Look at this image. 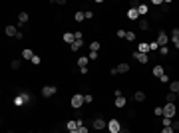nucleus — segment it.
<instances>
[{
  "label": "nucleus",
  "instance_id": "14",
  "mask_svg": "<svg viewBox=\"0 0 179 133\" xmlns=\"http://www.w3.org/2000/svg\"><path fill=\"white\" fill-rule=\"evenodd\" d=\"M34 56H36V54H34L32 50H30V48H26V50H22V58H24V60H32Z\"/></svg>",
  "mask_w": 179,
  "mask_h": 133
},
{
  "label": "nucleus",
  "instance_id": "11",
  "mask_svg": "<svg viewBox=\"0 0 179 133\" xmlns=\"http://www.w3.org/2000/svg\"><path fill=\"white\" fill-rule=\"evenodd\" d=\"M115 70H118V73H127L132 68H129V64H126V62H121V64H118L115 66Z\"/></svg>",
  "mask_w": 179,
  "mask_h": 133
},
{
  "label": "nucleus",
  "instance_id": "44",
  "mask_svg": "<svg viewBox=\"0 0 179 133\" xmlns=\"http://www.w3.org/2000/svg\"><path fill=\"white\" fill-rule=\"evenodd\" d=\"M161 133H175V131H173L171 127H163V129H161Z\"/></svg>",
  "mask_w": 179,
  "mask_h": 133
},
{
  "label": "nucleus",
  "instance_id": "20",
  "mask_svg": "<svg viewBox=\"0 0 179 133\" xmlns=\"http://www.w3.org/2000/svg\"><path fill=\"white\" fill-rule=\"evenodd\" d=\"M163 66H155L153 68V76H155V78H161V76H163Z\"/></svg>",
  "mask_w": 179,
  "mask_h": 133
},
{
  "label": "nucleus",
  "instance_id": "2",
  "mask_svg": "<svg viewBox=\"0 0 179 133\" xmlns=\"http://www.w3.org/2000/svg\"><path fill=\"white\" fill-rule=\"evenodd\" d=\"M175 113H177V105L175 103H165L163 105V117H175Z\"/></svg>",
  "mask_w": 179,
  "mask_h": 133
},
{
  "label": "nucleus",
  "instance_id": "13",
  "mask_svg": "<svg viewBox=\"0 0 179 133\" xmlns=\"http://www.w3.org/2000/svg\"><path fill=\"white\" fill-rule=\"evenodd\" d=\"M4 32H6V36H14V38H16V36H18V28L16 26H6Z\"/></svg>",
  "mask_w": 179,
  "mask_h": 133
},
{
  "label": "nucleus",
  "instance_id": "42",
  "mask_svg": "<svg viewBox=\"0 0 179 133\" xmlns=\"http://www.w3.org/2000/svg\"><path fill=\"white\" fill-rule=\"evenodd\" d=\"M149 50H159V44L157 42H151V44H149Z\"/></svg>",
  "mask_w": 179,
  "mask_h": 133
},
{
  "label": "nucleus",
  "instance_id": "48",
  "mask_svg": "<svg viewBox=\"0 0 179 133\" xmlns=\"http://www.w3.org/2000/svg\"><path fill=\"white\" fill-rule=\"evenodd\" d=\"M68 133H78V131H68Z\"/></svg>",
  "mask_w": 179,
  "mask_h": 133
},
{
  "label": "nucleus",
  "instance_id": "10",
  "mask_svg": "<svg viewBox=\"0 0 179 133\" xmlns=\"http://www.w3.org/2000/svg\"><path fill=\"white\" fill-rule=\"evenodd\" d=\"M88 64H90V58H88V56H82V58H78V68H80V70H86Z\"/></svg>",
  "mask_w": 179,
  "mask_h": 133
},
{
  "label": "nucleus",
  "instance_id": "47",
  "mask_svg": "<svg viewBox=\"0 0 179 133\" xmlns=\"http://www.w3.org/2000/svg\"><path fill=\"white\" fill-rule=\"evenodd\" d=\"M173 44H175V48H177V50H179V40H177V42H173Z\"/></svg>",
  "mask_w": 179,
  "mask_h": 133
},
{
  "label": "nucleus",
  "instance_id": "16",
  "mask_svg": "<svg viewBox=\"0 0 179 133\" xmlns=\"http://www.w3.org/2000/svg\"><path fill=\"white\" fill-rule=\"evenodd\" d=\"M137 52H141V54H147V52H149V44H147V42H141V44L137 46Z\"/></svg>",
  "mask_w": 179,
  "mask_h": 133
},
{
  "label": "nucleus",
  "instance_id": "33",
  "mask_svg": "<svg viewBox=\"0 0 179 133\" xmlns=\"http://www.w3.org/2000/svg\"><path fill=\"white\" fill-rule=\"evenodd\" d=\"M159 80H161V84H171V80H169V76H167V73H163Z\"/></svg>",
  "mask_w": 179,
  "mask_h": 133
},
{
  "label": "nucleus",
  "instance_id": "12",
  "mask_svg": "<svg viewBox=\"0 0 179 133\" xmlns=\"http://www.w3.org/2000/svg\"><path fill=\"white\" fill-rule=\"evenodd\" d=\"M62 40L66 42V44H70V46H72L74 42H76V36H74L72 32H66V34H64V36H62Z\"/></svg>",
  "mask_w": 179,
  "mask_h": 133
},
{
  "label": "nucleus",
  "instance_id": "22",
  "mask_svg": "<svg viewBox=\"0 0 179 133\" xmlns=\"http://www.w3.org/2000/svg\"><path fill=\"white\" fill-rule=\"evenodd\" d=\"M165 100H167V103H175V100H177V93L169 92V93L165 95Z\"/></svg>",
  "mask_w": 179,
  "mask_h": 133
},
{
  "label": "nucleus",
  "instance_id": "39",
  "mask_svg": "<svg viewBox=\"0 0 179 133\" xmlns=\"http://www.w3.org/2000/svg\"><path fill=\"white\" fill-rule=\"evenodd\" d=\"M161 10H163V12H169V2H165V4L161 2Z\"/></svg>",
  "mask_w": 179,
  "mask_h": 133
},
{
  "label": "nucleus",
  "instance_id": "36",
  "mask_svg": "<svg viewBox=\"0 0 179 133\" xmlns=\"http://www.w3.org/2000/svg\"><path fill=\"white\" fill-rule=\"evenodd\" d=\"M92 101H94V95H90V93L84 95V103H92Z\"/></svg>",
  "mask_w": 179,
  "mask_h": 133
},
{
  "label": "nucleus",
  "instance_id": "8",
  "mask_svg": "<svg viewBox=\"0 0 179 133\" xmlns=\"http://www.w3.org/2000/svg\"><path fill=\"white\" fill-rule=\"evenodd\" d=\"M133 58H135L139 64H147V62H149V56H147V54H141V52H135Z\"/></svg>",
  "mask_w": 179,
  "mask_h": 133
},
{
  "label": "nucleus",
  "instance_id": "27",
  "mask_svg": "<svg viewBox=\"0 0 179 133\" xmlns=\"http://www.w3.org/2000/svg\"><path fill=\"white\" fill-rule=\"evenodd\" d=\"M139 30L147 32V30H149V22H147V20H139Z\"/></svg>",
  "mask_w": 179,
  "mask_h": 133
},
{
  "label": "nucleus",
  "instance_id": "31",
  "mask_svg": "<svg viewBox=\"0 0 179 133\" xmlns=\"http://www.w3.org/2000/svg\"><path fill=\"white\" fill-rule=\"evenodd\" d=\"M30 62H32L34 66H40V64H42V58H40V56H34V58H32Z\"/></svg>",
  "mask_w": 179,
  "mask_h": 133
},
{
  "label": "nucleus",
  "instance_id": "18",
  "mask_svg": "<svg viewBox=\"0 0 179 133\" xmlns=\"http://www.w3.org/2000/svg\"><path fill=\"white\" fill-rule=\"evenodd\" d=\"M82 46H84V40H76V42L72 44V46H70V50H72V52H78V50H80Z\"/></svg>",
  "mask_w": 179,
  "mask_h": 133
},
{
  "label": "nucleus",
  "instance_id": "21",
  "mask_svg": "<svg viewBox=\"0 0 179 133\" xmlns=\"http://www.w3.org/2000/svg\"><path fill=\"white\" fill-rule=\"evenodd\" d=\"M18 22H20V26H22V24H26V22H28V12H20L18 14Z\"/></svg>",
  "mask_w": 179,
  "mask_h": 133
},
{
  "label": "nucleus",
  "instance_id": "50",
  "mask_svg": "<svg viewBox=\"0 0 179 133\" xmlns=\"http://www.w3.org/2000/svg\"><path fill=\"white\" fill-rule=\"evenodd\" d=\"M32 133H34V131H32ZM36 133H40V131H36Z\"/></svg>",
  "mask_w": 179,
  "mask_h": 133
},
{
  "label": "nucleus",
  "instance_id": "6",
  "mask_svg": "<svg viewBox=\"0 0 179 133\" xmlns=\"http://www.w3.org/2000/svg\"><path fill=\"white\" fill-rule=\"evenodd\" d=\"M56 92H58L56 86H44L42 87V97H52V95H56Z\"/></svg>",
  "mask_w": 179,
  "mask_h": 133
},
{
  "label": "nucleus",
  "instance_id": "4",
  "mask_svg": "<svg viewBox=\"0 0 179 133\" xmlns=\"http://www.w3.org/2000/svg\"><path fill=\"white\" fill-rule=\"evenodd\" d=\"M107 131H110V133H119V131H121V123H119L115 117L110 119V121H107Z\"/></svg>",
  "mask_w": 179,
  "mask_h": 133
},
{
  "label": "nucleus",
  "instance_id": "25",
  "mask_svg": "<svg viewBox=\"0 0 179 133\" xmlns=\"http://www.w3.org/2000/svg\"><path fill=\"white\" fill-rule=\"evenodd\" d=\"M133 100H135V101H143V100H145V93H143V92H135V93H133Z\"/></svg>",
  "mask_w": 179,
  "mask_h": 133
},
{
  "label": "nucleus",
  "instance_id": "35",
  "mask_svg": "<svg viewBox=\"0 0 179 133\" xmlns=\"http://www.w3.org/2000/svg\"><path fill=\"white\" fill-rule=\"evenodd\" d=\"M171 117H163V127H171Z\"/></svg>",
  "mask_w": 179,
  "mask_h": 133
},
{
  "label": "nucleus",
  "instance_id": "41",
  "mask_svg": "<svg viewBox=\"0 0 179 133\" xmlns=\"http://www.w3.org/2000/svg\"><path fill=\"white\" fill-rule=\"evenodd\" d=\"M159 54H161V56H167V54H169V50L163 46V48H159Z\"/></svg>",
  "mask_w": 179,
  "mask_h": 133
},
{
  "label": "nucleus",
  "instance_id": "23",
  "mask_svg": "<svg viewBox=\"0 0 179 133\" xmlns=\"http://www.w3.org/2000/svg\"><path fill=\"white\" fill-rule=\"evenodd\" d=\"M90 52H99V42L98 40L90 42Z\"/></svg>",
  "mask_w": 179,
  "mask_h": 133
},
{
  "label": "nucleus",
  "instance_id": "40",
  "mask_svg": "<svg viewBox=\"0 0 179 133\" xmlns=\"http://www.w3.org/2000/svg\"><path fill=\"white\" fill-rule=\"evenodd\" d=\"M153 113H155V115H163V107H155Z\"/></svg>",
  "mask_w": 179,
  "mask_h": 133
},
{
  "label": "nucleus",
  "instance_id": "45",
  "mask_svg": "<svg viewBox=\"0 0 179 133\" xmlns=\"http://www.w3.org/2000/svg\"><path fill=\"white\" fill-rule=\"evenodd\" d=\"M86 18H94V12H92V10H86Z\"/></svg>",
  "mask_w": 179,
  "mask_h": 133
},
{
  "label": "nucleus",
  "instance_id": "32",
  "mask_svg": "<svg viewBox=\"0 0 179 133\" xmlns=\"http://www.w3.org/2000/svg\"><path fill=\"white\" fill-rule=\"evenodd\" d=\"M171 129H173V131H179V119H173L171 121Z\"/></svg>",
  "mask_w": 179,
  "mask_h": 133
},
{
  "label": "nucleus",
  "instance_id": "15",
  "mask_svg": "<svg viewBox=\"0 0 179 133\" xmlns=\"http://www.w3.org/2000/svg\"><path fill=\"white\" fill-rule=\"evenodd\" d=\"M127 18H129V20H137L139 12H137V10H133V8H129V10H127Z\"/></svg>",
  "mask_w": 179,
  "mask_h": 133
},
{
  "label": "nucleus",
  "instance_id": "5",
  "mask_svg": "<svg viewBox=\"0 0 179 133\" xmlns=\"http://www.w3.org/2000/svg\"><path fill=\"white\" fill-rule=\"evenodd\" d=\"M94 129H96V131H104V129H107V121L102 119V115L96 117V119H94Z\"/></svg>",
  "mask_w": 179,
  "mask_h": 133
},
{
  "label": "nucleus",
  "instance_id": "24",
  "mask_svg": "<svg viewBox=\"0 0 179 133\" xmlns=\"http://www.w3.org/2000/svg\"><path fill=\"white\" fill-rule=\"evenodd\" d=\"M169 89H171L173 93H177V95H179V81H171V84H169Z\"/></svg>",
  "mask_w": 179,
  "mask_h": 133
},
{
  "label": "nucleus",
  "instance_id": "28",
  "mask_svg": "<svg viewBox=\"0 0 179 133\" xmlns=\"http://www.w3.org/2000/svg\"><path fill=\"white\" fill-rule=\"evenodd\" d=\"M169 40H171V42H177L179 40V28H175V30L171 32V38H169Z\"/></svg>",
  "mask_w": 179,
  "mask_h": 133
},
{
  "label": "nucleus",
  "instance_id": "1",
  "mask_svg": "<svg viewBox=\"0 0 179 133\" xmlns=\"http://www.w3.org/2000/svg\"><path fill=\"white\" fill-rule=\"evenodd\" d=\"M32 101V95L28 92H22V93H18L16 97H14V105H18V107H22V105H26V103H30Z\"/></svg>",
  "mask_w": 179,
  "mask_h": 133
},
{
  "label": "nucleus",
  "instance_id": "9",
  "mask_svg": "<svg viewBox=\"0 0 179 133\" xmlns=\"http://www.w3.org/2000/svg\"><path fill=\"white\" fill-rule=\"evenodd\" d=\"M78 125H80L78 119H70L66 123V129H68V131H78Z\"/></svg>",
  "mask_w": 179,
  "mask_h": 133
},
{
  "label": "nucleus",
  "instance_id": "26",
  "mask_svg": "<svg viewBox=\"0 0 179 133\" xmlns=\"http://www.w3.org/2000/svg\"><path fill=\"white\" fill-rule=\"evenodd\" d=\"M84 18H86V12H76L74 14V20L76 22H84Z\"/></svg>",
  "mask_w": 179,
  "mask_h": 133
},
{
  "label": "nucleus",
  "instance_id": "30",
  "mask_svg": "<svg viewBox=\"0 0 179 133\" xmlns=\"http://www.w3.org/2000/svg\"><path fill=\"white\" fill-rule=\"evenodd\" d=\"M126 40L127 42H135V32H127L126 34Z\"/></svg>",
  "mask_w": 179,
  "mask_h": 133
},
{
  "label": "nucleus",
  "instance_id": "43",
  "mask_svg": "<svg viewBox=\"0 0 179 133\" xmlns=\"http://www.w3.org/2000/svg\"><path fill=\"white\" fill-rule=\"evenodd\" d=\"M74 36H76V40H84V34L82 32H74Z\"/></svg>",
  "mask_w": 179,
  "mask_h": 133
},
{
  "label": "nucleus",
  "instance_id": "3",
  "mask_svg": "<svg viewBox=\"0 0 179 133\" xmlns=\"http://www.w3.org/2000/svg\"><path fill=\"white\" fill-rule=\"evenodd\" d=\"M70 103H72L74 109H80V107L84 105V95H82V93H74L72 100H70Z\"/></svg>",
  "mask_w": 179,
  "mask_h": 133
},
{
  "label": "nucleus",
  "instance_id": "29",
  "mask_svg": "<svg viewBox=\"0 0 179 133\" xmlns=\"http://www.w3.org/2000/svg\"><path fill=\"white\" fill-rule=\"evenodd\" d=\"M78 121H80V125H78V133H88V127L84 125V121H82V119H78Z\"/></svg>",
  "mask_w": 179,
  "mask_h": 133
},
{
  "label": "nucleus",
  "instance_id": "17",
  "mask_svg": "<svg viewBox=\"0 0 179 133\" xmlns=\"http://www.w3.org/2000/svg\"><path fill=\"white\" fill-rule=\"evenodd\" d=\"M126 103H127V100L123 97V95H121V97H115V107L121 109V107H126Z\"/></svg>",
  "mask_w": 179,
  "mask_h": 133
},
{
  "label": "nucleus",
  "instance_id": "34",
  "mask_svg": "<svg viewBox=\"0 0 179 133\" xmlns=\"http://www.w3.org/2000/svg\"><path fill=\"white\" fill-rule=\"evenodd\" d=\"M126 30H123V28H119V30H118V32H115V36H118V38H126Z\"/></svg>",
  "mask_w": 179,
  "mask_h": 133
},
{
  "label": "nucleus",
  "instance_id": "37",
  "mask_svg": "<svg viewBox=\"0 0 179 133\" xmlns=\"http://www.w3.org/2000/svg\"><path fill=\"white\" fill-rule=\"evenodd\" d=\"M10 66H12V70H20V62H18V60H14Z\"/></svg>",
  "mask_w": 179,
  "mask_h": 133
},
{
  "label": "nucleus",
  "instance_id": "7",
  "mask_svg": "<svg viewBox=\"0 0 179 133\" xmlns=\"http://www.w3.org/2000/svg\"><path fill=\"white\" fill-rule=\"evenodd\" d=\"M167 42H169V36H167L165 32H163V30H161V32L157 34V44H159V48H163L167 44Z\"/></svg>",
  "mask_w": 179,
  "mask_h": 133
},
{
  "label": "nucleus",
  "instance_id": "38",
  "mask_svg": "<svg viewBox=\"0 0 179 133\" xmlns=\"http://www.w3.org/2000/svg\"><path fill=\"white\" fill-rule=\"evenodd\" d=\"M88 58H90V60H98V52H90L88 54Z\"/></svg>",
  "mask_w": 179,
  "mask_h": 133
},
{
  "label": "nucleus",
  "instance_id": "19",
  "mask_svg": "<svg viewBox=\"0 0 179 133\" xmlns=\"http://www.w3.org/2000/svg\"><path fill=\"white\" fill-rule=\"evenodd\" d=\"M137 12H139V16H145V14L149 12V6H147V4H139Z\"/></svg>",
  "mask_w": 179,
  "mask_h": 133
},
{
  "label": "nucleus",
  "instance_id": "49",
  "mask_svg": "<svg viewBox=\"0 0 179 133\" xmlns=\"http://www.w3.org/2000/svg\"><path fill=\"white\" fill-rule=\"evenodd\" d=\"M8 133H14V131H8Z\"/></svg>",
  "mask_w": 179,
  "mask_h": 133
},
{
  "label": "nucleus",
  "instance_id": "46",
  "mask_svg": "<svg viewBox=\"0 0 179 133\" xmlns=\"http://www.w3.org/2000/svg\"><path fill=\"white\" fill-rule=\"evenodd\" d=\"M119 133H132V131H129V129H126V127H121V131H119Z\"/></svg>",
  "mask_w": 179,
  "mask_h": 133
}]
</instances>
